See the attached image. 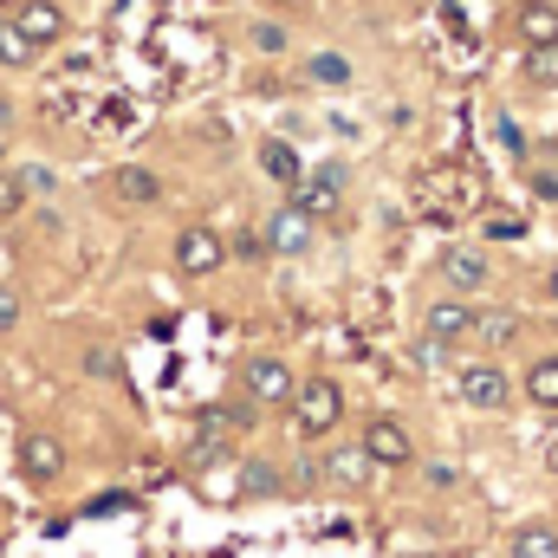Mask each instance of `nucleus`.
I'll use <instances>...</instances> for the list:
<instances>
[{"instance_id": "obj_1", "label": "nucleus", "mask_w": 558, "mask_h": 558, "mask_svg": "<svg viewBox=\"0 0 558 558\" xmlns=\"http://www.w3.org/2000/svg\"><path fill=\"white\" fill-rule=\"evenodd\" d=\"M344 416V390L331 384V377H312V384H292V422H299V435L305 441H318V435H331Z\"/></svg>"}, {"instance_id": "obj_2", "label": "nucleus", "mask_w": 558, "mask_h": 558, "mask_svg": "<svg viewBox=\"0 0 558 558\" xmlns=\"http://www.w3.org/2000/svg\"><path fill=\"white\" fill-rule=\"evenodd\" d=\"M357 448H364V461H371V468H410V461H416V441H410V428H403V422H390V416L364 422Z\"/></svg>"}, {"instance_id": "obj_3", "label": "nucleus", "mask_w": 558, "mask_h": 558, "mask_svg": "<svg viewBox=\"0 0 558 558\" xmlns=\"http://www.w3.org/2000/svg\"><path fill=\"white\" fill-rule=\"evenodd\" d=\"M338 202H344V169H338V162H325V169H312V175H299V182H292V208H299V215H312V221H318V215H331Z\"/></svg>"}, {"instance_id": "obj_4", "label": "nucleus", "mask_w": 558, "mask_h": 558, "mask_svg": "<svg viewBox=\"0 0 558 558\" xmlns=\"http://www.w3.org/2000/svg\"><path fill=\"white\" fill-rule=\"evenodd\" d=\"M461 403L468 410H507L513 403V377L500 364H468L461 371Z\"/></svg>"}, {"instance_id": "obj_5", "label": "nucleus", "mask_w": 558, "mask_h": 558, "mask_svg": "<svg viewBox=\"0 0 558 558\" xmlns=\"http://www.w3.org/2000/svg\"><path fill=\"white\" fill-rule=\"evenodd\" d=\"M422 331H428V344H435V351H448V344L474 338V312H468V299H435V305L422 312Z\"/></svg>"}, {"instance_id": "obj_6", "label": "nucleus", "mask_w": 558, "mask_h": 558, "mask_svg": "<svg viewBox=\"0 0 558 558\" xmlns=\"http://www.w3.org/2000/svg\"><path fill=\"white\" fill-rule=\"evenodd\" d=\"M221 260H228V241H221L215 228H182V234H175V267H182V274L202 279V274H215Z\"/></svg>"}, {"instance_id": "obj_7", "label": "nucleus", "mask_w": 558, "mask_h": 558, "mask_svg": "<svg viewBox=\"0 0 558 558\" xmlns=\"http://www.w3.org/2000/svg\"><path fill=\"white\" fill-rule=\"evenodd\" d=\"M435 274H441V286H448L454 299H468V292H487V279H494V274H487V254H481V247H448Z\"/></svg>"}, {"instance_id": "obj_8", "label": "nucleus", "mask_w": 558, "mask_h": 558, "mask_svg": "<svg viewBox=\"0 0 558 558\" xmlns=\"http://www.w3.org/2000/svg\"><path fill=\"white\" fill-rule=\"evenodd\" d=\"M241 384H247V397H254L260 410H279V403H292V384H299V377H292L279 357H254V364L241 371Z\"/></svg>"}, {"instance_id": "obj_9", "label": "nucleus", "mask_w": 558, "mask_h": 558, "mask_svg": "<svg viewBox=\"0 0 558 558\" xmlns=\"http://www.w3.org/2000/svg\"><path fill=\"white\" fill-rule=\"evenodd\" d=\"M13 26L26 33V46H33V52H46V46H59V39H65V7H59V0H26V7L13 13Z\"/></svg>"}, {"instance_id": "obj_10", "label": "nucleus", "mask_w": 558, "mask_h": 558, "mask_svg": "<svg viewBox=\"0 0 558 558\" xmlns=\"http://www.w3.org/2000/svg\"><path fill=\"white\" fill-rule=\"evenodd\" d=\"M20 474L26 481H59L65 474V441L59 435H20Z\"/></svg>"}, {"instance_id": "obj_11", "label": "nucleus", "mask_w": 558, "mask_h": 558, "mask_svg": "<svg viewBox=\"0 0 558 558\" xmlns=\"http://www.w3.org/2000/svg\"><path fill=\"white\" fill-rule=\"evenodd\" d=\"M260 247H267V254H305V247H312V215L279 208L274 221L260 228Z\"/></svg>"}, {"instance_id": "obj_12", "label": "nucleus", "mask_w": 558, "mask_h": 558, "mask_svg": "<svg viewBox=\"0 0 558 558\" xmlns=\"http://www.w3.org/2000/svg\"><path fill=\"white\" fill-rule=\"evenodd\" d=\"M513 33H520L526 46L558 39V7H553V0H520V7H513Z\"/></svg>"}, {"instance_id": "obj_13", "label": "nucleus", "mask_w": 558, "mask_h": 558, "mask_svg": "<svg viewBox=\"0 0 558 558\" xmlns=\"http://www.w3.org/2000/svg\"><path fill=\"white\" fill-rule=\"evenodd\" d=\"M318 474H325V481H338V487H364V474H371V461H364V448L351 441V448H331Z\"/></svg>"}, {"instance_id": "obj_14", "label": "nucleus", "mask_w": 558, "mask_h": 558, "mask_svg": "<svg viewBox=\"0 0 558 558\" xmlns=\"http://www.w3.org/2000/svg\"><path fill=\"white\" fill-rule=\"evenodd\" d=\"M520 390H526L533 410H558V357H539V364L520 377Z\"/></svg>"}, {"instance_id": "obj_15", "label": "nucleus", "mask_w": 558, "mask_h": 558, "mask_svg": "<svg viewBox=\"0 0 558 558\" xmlns=\"http://www.w3.org/2000/svg\"><path fill=\"white\" fill-rule=\"evenodd\" d=\"M111 195L131 202V208H149V202L162 195V182H156L149 169H118V175H111Z\"/></svg>"}, {"instance_id": "obj_16", "label": "nucleus", "mask_w": 558, "mask_h": 558, "mask_svg": "<svg viewBox=\"0 0 558 558\" xmlns=\"http://www.w3.org/2000/svg\"><path fill=\"white\" fill-rule=\"evenodd\" d=\"M507 558H558V533L553 526H520L513 546H507Z\"/></svg>"}, {"instance_id": "obj_17", "label": "nucleus", "mask_w": 558, "mask_h": 558, "mask_svg": "<svg viewBox=\"0 0 558 558\" xmlns=\"http://www.w3.org/2000/svg\"><path fill=\"white\" fill-rule=\"evenodd\" d=\"M260 169H267V175H274L279 189H292V182H299V149H292V143H267V149H260Z\"/></svg>"}, {"instance_id": "obj_18", "label": "nucleus", "mask_w": 558, "mask_h": 558, "mask_svg": "<svg viewBox=\"0 0 558 558\" xmlns=\"http://www.w3.org/2000/svg\"><path fill=\"white\" fill-rule=\"evenodd\" d=\"M305 78L312 85H351V59L344 52H312L305 59Z\"/></svg>"}, {"instance_id": "obj_19", "label": "nucleus", "mask_w": 558, "mask_h": 558, "mask_svg": "<svg viewBox=\"0 0 558 558\" xmlns=\"http://www.w3.org/2000/svg\"><path fill=\"white\" fill-rule=\"evenodd\" d=\"M526 78H533L539 92H553V85H558V39H546V46H526Z\"/></svg>"}, {"instance_id": "obj_20", "label": "nucleus", "mask_w": 558, "mask_h": 558, "mask_svg": "<svg viewBox=\"0 0 558 558\" xmlns=\"http://www.w3.org/2000/svg\"><path fill=\"white\" fill-rule=\"evenodd\" d=\"M474 338H487V344H513V338H520V318H513V312H474Z\"/></svg>"}, {"instance_id": "obj_21", "label": "nucleus", "mask_w": 558, "mask_h": 558, "mask_svg": "<svg viewBox=\"0 0 558 558\" xmlns=\"http://www.w3.org/2000/svg\"><path fill=\"white\" fill-rule=\"evenodd\" d=\"M241 494H254V500L279 494V468L274 461H247V468H241Z\"/></svg>"}, {"instance_id": "obj_22", "label": "nucleus", "mask_w": 558, "mask_h": 558, "mask_svg": "<svg viewBox=\"0 0 558 558\" xmlns=\"http://www.w3.org/2000/svg\"><path fill=\"white\" fill-rule=\"evenodd\" d=\"M0 65H33V46L13 20H0Z\"/></svg>"}, {"instance_id": "obj_23", "label": "nucleus", "mask_w": 558, "mask_h": 558, "mask_svg": "<svg viewBox=\"0 0 558 558\" xmlns=\"http://www.w3.org/2000/svg\"><path fill=\"white\" fill-rule=\"evenodd\" d=\"M20 208H26V182H20V175H7V169H0V221H13V215H20Z\"/></svg>"}, {"instance_id": "obj_24", "label": "nucleus", "mask_w": 558, "mask_h": 558, "mask_svg": "<svg viewBox=\"0 0 558 558\" xmlns=\"http://www.w3.org/2000/svg\"><path fill=\"white\" fill-rule=\"evenodd\" d=\"M254 52H286V26L279 20H260L254 26Z\"/></svg>"}, {"instance_id": "obj_25", "label": "nucleus", "mask_w": 558, "mask_h": 558, "mask_svg": "<svg viewBox=\"0 0 558 558\" xmlns=\"http://www.w3.org/2000/svg\"><path fill=\"white\" fill-rule=\"evenodd\" d=\"M13 325H20V292L0 286V331H13Z\"/></svg>"}, {"instance_id": "obj_26", "label": "nucleus", "mask_w": 558, "mask_h": 558, "mask_svg": "<svg viewBox=\"0 0 558 558\" xmlns=\"http://www.w3.org/2000/svg\"><path fill=\"white\" fill-rule=\"evenodd\" d=\"M20 182H26V195H46V189H52V169H26Z\"/></svg>"}, {"instance_id": "obj_27", "label": "nucleus", "mask_w": 558, "mask_h": 558, "mask_svg": "<svg viewBox=\"0 0 558 558\" xmlns=\"http://www.w3.org/2000/svg\"><path fill=\"white\" fill-rule=\"evenodd\" d=\"M422 474H428V487H454V468H448V461H428Z\"/></svg>"}, {"instance_id": "obj_28", "label": "nucleus", "mask_w": 558, "mask_h": 558, "mask_svg": "<svg viewBox=\"0 0 558 558\" xmlns=\"http://www.w3.org/2000/svg\"><path fill=\"white\" fill-rule=\"evenodd\" d=\"M533 195H539V202H558V175H546V169H539V175H533Z\"/></svg>"}, {"instance_id": "obj_29", "label": "nucleus", "mask_w": 558, "mask_h": 558, "mask_svg": "<svg viewBox=\"0 0 558 558\" xmlns=\"http://www.w3.org/2000/svg\"><path fill=\"white\" fill-rule=\"evenodd\" d=\"M546 292H553V299H558V267H553V274H546Z\"/></svg>"}, {"instance_id": "obj_30", "label": "nucleus", "mask_w": 558, "mask_h": 558, "mask_svg": "<svg viewBox=\"0 0 558 558\" xmlns=\"http://www.w3.org/2000/svg\"><path fill=\"white\" fill-rule=\"evenodd\" d=\"M0 131H7V98H0Z\"/></svg>"}, {"instance_id": "obj_31", "label": "nucleus", "mask_w": 558, "mask_h": 558, "mask_svg": "<svg viewBox=\"0 0 558 558\" xmlns=\"http://www.w3.org/2000/svg\"><path fill=\"white\" fill-rule=\"evenodd\" d=\"M0 156H7V137H0Z\"/></svg>"}]
</instances>
